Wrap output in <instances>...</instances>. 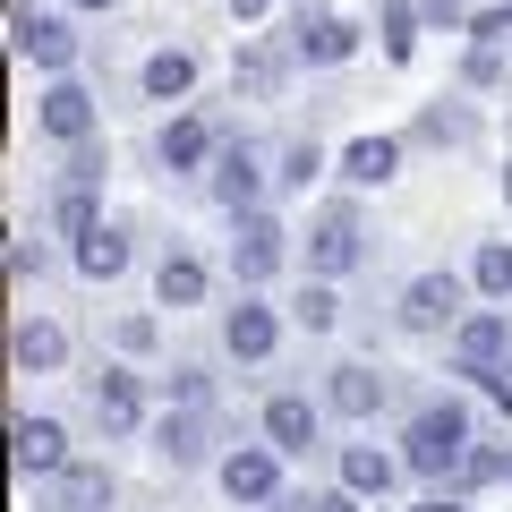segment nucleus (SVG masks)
<instances>
[{
	"mask_svg": "<svg viewBox=\"0 0 512 512\" xmlns=\"http://www.w3.org/2000/svg\"><path fill=\"white\" fill-rule=\"evenodd\" d=\"M52 504L60 512H94V504H111V478L103 470H60L52 478Z\"/></svg>",
	"mask_w": 512,
	"mask_h": 512,
	"instance_id": "29",
	"label": "nucleus"
},
{
	"mask_svg": "<svg viewBox=\"0 0 512 512\" xmlns=\"http://www.w3.org/2000/svg\"><path fill=\"white\" fill-rule=\"evenodd\" d=\"M103 171H111L103 137H77V146H69V171H60V180H86V188H103Z\"/></svg>",
	"mask_w": 512,
	"mask_h": 512,
	"instance_id": "31",
	"label": "nucleus"
},
{
	"mask_svg": "<svg viewBox=\"0 0 512 512\" xmlns=\"http://www.w3.org/2000/svg\"><path fill=\"white\" fill-rule=\"evenodd\" d=\"M350 52H359V26L299 0V18H291V60H299V69H342Z\"/></svg>",
	"mask_w": 512,
	"mask_h": 512,
	"instance_id": "9",
	"label": "nucleus"
},
{
	"mask_svg": "<svg viewBox=\"0 0 512 512\" xmlns=\"http://www.w3.org/2000/svg\"><path fill=\"white\" fill-rule=\"evenodd\" d=\"M299 325H308V333H333V325H342V299H333V282L325 274H308V291H299Z\"/></svg>",
	"mask_w": 512,
	"mask_h": 512,
	"instance_id": "30",
	"label": "nucleus"
},
{
	"mask_svg": "<svg viewBox=\"0 0 512 512\" xmlns=\"http://www.w3.org/2000/svg\"><path fill=\"white\" fill-rule=\"evenodd\" d=\"M120 350H154V316H128V325H120Z\"/></svg>",
	"mask_w": 512,
	"mask_h": 512,
	"instance_id": "38",
	"label": "nucleus"
},
{
	"mask_svg": "<svg viewBox=\"0 0 512 512\" xmlns=\"http://www.w3.org/2000/svg\"><path fill=\"white\" fill-rule=\"evenodd\" d=\"M359 256H367V222H359V205H350V197L316 205V214H308V274L342 282Z\"/></svg>",
	"mask_w": 512,
	"mask_h": 512,
	"instance_id": "4",
	"label": "nucleus"
},
{
	"mask_svg": "<svg viewBox=\"0 0 512 512\" xmlns=\"http://www.w3.org/2000/svg\"><path fill=\"white\" fill-rule=\"evenodd\" d=\"M154 299H163L171 316H180V308H205V265H197L188 248H171L163 265H154Z\"/></svg>",
	"mask_w": 512,
	"mask_h": 512,
	"instance_id": "20",
	"label": "nucleus"
},
{
	"mask_svg": "<svg viewBox=\"0 0 512 512\" xmlns=\"http://www.w3.org/2000/svg\"><path fill=\"white\" fill-rule=\"evenodd\" d=\"M427 9V26H470V9H461V0H419Z\"/></svg>",
	"mask_w": 512,
	"mask_h": 512,
	"instance_id": "37",
	"label": "nucleus"
},
{
	"mask_svg": "<svg viewBox=\"0 0 512 512\" xmlns=\"http://www.w3.org/2000/svg\"><path fill=\"white\" fill-rule=\"evenodd\" d=\"M470 291H478V282H461V274H444V265H427V274L402 282L393 316H402V333H453L461 316H470Z\"/></svg>",
	"mask_w": 512,
	"mask_h": 512,
	"instance_id": "2",
	"label": "nucleus"
},
{
	"mask_svg": "<svg viewBox=\"0 0 512 512\" xmlns=\"http://www.w3.org/2000/svg\"><path fill=\"white\" fill-rule=\"evenodd\" d=\"M9 52L60 77L77 60V35H69V18H52V9H35V0H9Z\"/></svg>",
	"mask_w": 512,
	"mask_h": 512,
	"instance_id": "7",
	"label": "nucleus"
},
{
	"mask_svg": "<svg viewBox=\"0 0 512 512\" xmlns=\"http://www.w3.org/2000/svg\"><path fill=\"white\" fill-rule=\"evenodd\" d=\"M282 444L265 436V444H231V453L214 461V478H222V495H231V504H274L282 495Z\"/></svg>",
	"mask_w": 512,
	"mask_h": 512,
	"instance_id": "6",
	"label": "nucleus"
},
{
	"mask_svg": "<svg viewBox=\"0 0 512 512\" xmlns=\"http://www.w3.org/2000/svg\"><path fill=\"white\" fill-rule=\"evenodd\" d=\"M504 478H512V453H504Z\"/></svg>",
	"mask_w": 512,
	"mask_h": 512,
	"instance_id": "43",
	"label": "nucleus"
},
{
	"mask_svg": "<svg viewBox=\"0 0 512 512\" xmlns=\"http://www.w3.org/2000/svg\"><path fill=\"white\" fill-rule=\"evenodd\" d=\"M402 470H410L402 453H376V444H342V487H359V495H393V487H402Z\"/></svg>",
	"mask_w": 512,
	"mask_h": 512,
	"instance_id": "19",
	"label": "nucleus"
},
{
	"mask_svg": "<svg viewBox=\"0 0 512 512\" xmlns=\"http://www.w3.org/2000/svg\"><path fill=\"white\" fill-rule=\"evenodd\" d=\"M265 9H274V0H231V18L248 26V18H265Z\"/></svg>",
	"mask_w": 512,
	"mask_h": 512,
	"instance_id": "40",
	"label": "nucleus"
},
{
	"mask_svg": "<svg viewBox=\"0 0 512 512\" xmlns=\"http://www.w3.org/2000/svg\"><path fill=\"white\" fill-rule=\"evenodd\" d=\"M274 342H282V316L265 308L256 291H239V308L222 316V350H231L239 367H265V359H274Z\"/></svg>",
	"mask_w": 512,
	"mask_h": 512,
	"instance_id": "11",
	"label": "nucleus"
},
{
	"mask_svg": "<svg viewBox=\"0 0 512 512\" xmlns=\"http://www.w3.org/2000/svg\"><path fill=\"white\" fill-rule=\"evenodd\" d=\"M282 77H291V60H282V52H265V43H248V52L231 60V86H239V94H256V103H274V94H282Z\"/></svg>",
	"mask_w": 512,
	"mask_h": 512,
	"instance_id": "21",
	"label": "nucleus"
},
{
	"mask_svg": "<svg viewBox=\"0 0 512 512\" xmlns=\"http://www.w3.org/2000/svg\"><path fill=\"white\" fill-rule=\"evenodd\" d=\"M316 180H325V154H316V137L282 146V171H274V188H282V197H308Z\"/></svg>",
	"mask_w": 512,
	"mask_h": 512,
	"instance_id": "27",
	"label": "nucleus"
},
{
	"mask_svg": "<svg viewBox=\"0 0 512 512\" xmlns=\"http://www.w3.org/2000/svg\"><path fill=\"white\" fill-rule=\"evenodd\" d=\"M77 274H86V282H120L128 274V231H111V222L86 231V239H77Z\"/></svg>",
	"mask_w": 512,
	"mask_h": 512,
	"instance_id": "23",
	"label": "nucleus"
},
{
	"mask_svg": "<svg viewBox=\"0 0 512 512\" xmlns=\"http://www.w3.org/2000/svg\"><path fill=\"white\" fill-rule=\"evenodd\" d=\"M265 436L299 461V453H316V436H325V410H316L308 393H274V402H265Z\"/></svg>",
	"mask_w": 512,
	"mask_h": 512,
	"instance_id": "15",
	"label": "nucleus"
},
{
	"mask_svg": "<svg viewBox=\"0 0 512 512\" xmlns=\"http://www.w3.org/2000/svg\"><path fill=\"white\" fill-rule=\"evenodd\" d=\"M410 137H419V146H470V137H478V120H470L461 103H427L419 120H410Z\"/></svg>",
	"mask_w": 512,
	"mask_h": 512,
	"instance_id": "24",
	"label": "nucleus"
},
{
	"mask_svg": "<svg viewBox=\"0 0 512 512\" xmlns=\"http://www.w3.org/2000/svg\"><path fill=\"white\" fill-rule=\"evenodd\" d=\"M154 154H163V171H205L222 154V137L197 120V111H180V120H163V137H154Z\"/></svg>",
	"mask_w": 512,
	"mask_h": 512,
	"instance_id": "17",
	"label": "nucleus"
},
{
	"mask_svg": "<svg viewBox=\"0 0 512 512\" xmlns=\"http://www.w3.org/2000/svg\"><path fill=\"white\" fill-rule=\"evenodd\" d=\"M461 77H470V86H495V77H504V52H495V43H470V60H461Z\"/></svg>",
	"mask_w": 512,
	"mask_h": 512,
	"instance_id": "35",
	"label": "nucleus"
},
{
	"mask_svg": "<svg viewBox=\"0 0 512 512\" xmlns=\"http://www.w3.org/2000/svg\"><path fill=\"white\" fill-rule=\"evenodd\" d=\"M265 180H274V171H265V154H256L248 137H222V154L205 163V188H214L222 214H248V205H265Z\"/></svg>",
	"mask_w": 512,
	"mask_h": 512,
	"instance_id": "5",
	"label": "nucleus"
},
{
	"mask_svg": "<svg viewBox=\"0 0 512 512\" xmlns=\"http://www.w3.org/2000/svg\"><path fill=\"white\" fill-rule=\"evenodd\" d=\"M282 256H291V231H282L274 205H248V214H231V274H239V291L274 282V274H282Z\"/></svg>",
	"mask_w": 512,
	"mask_h": 512,
	"instance_id": "3",
	"label": "nucleus"
},
{
	"mask_svg": "<svg viewBox=\"0 0 512 512\" xmlns=\"http://www.w3.org/2000/svg\"><path fill=\"white\" fill-rule=\"evenodd\" d=\"M9 367H18V376H52V367H69V333H60L52 316H18V325H9Z\"/></svg>",
	"mask_w": 512,
	"mask_h": 512,
	"instance_id": "13",
	"label": "nucleus"
},
{
	"mask_svg": "<svg viewBox=\"0 0 512 512\" xmlns=\"http://www.w3.org/2000/svg\"><path fill=\"white\" fill-rule=\"evenodd\" d=\"M419 26H427V9H419V0H384V26H376V35H384V60H393V69H402V60L419 52Z\"/></svg>",
	"mask_w": 512,
	"mask_h": 512,
	"instance_id": "25",
	"label": "nucleus"
},
{
	"mask_svg": "<svg viewBox=\"0 0 512 512\" xmlns=\"http://www.w3.org/2000/svg\"><path fill=\"white\" fill-rule=\"evenodd\" d=\"M410 512H470L461 495H427V504H410Z\"/></svg>",
	"mask_w": 512,
	"mask_h": 512,
	"instance_id": "39",
	"label": "nucleus"
},
{
	"mask_svg": "<svg viewBox=\"0 0 512 512\" xmlns=\"http://www.w3.org/2000/svg\"><path fill=\"white\" fill-rule=\"evenodd\" d=\"M316 512H367V495L359 487H325V495H316Z\"/></svg>",
	"mask_w": 512,
	"mask_h": 512,
	"instance_id": "36",
	"label": "nucleus"
},
{
	"mask_svg": "<svg viewBox=\"0 0 512 512\" xmlns=\"http://www.w3.org/2000/svg\"><path fill=\"white\" fill-rule=\"evenodd\" d=\"M402 146H410V137H350V146H342V180L350 188H384L393 171H402Z\"/></svg>",
	"mask_w": 512,
	"mask_h": 512,
	"instance_id": "18",
	"label": "nucleus"
},
{
	"mask_svg": "<svg viewBox=\"0 0 512 512\" xmlns=\"http://www.w3.org/2000/svg\"><path fill=\"white\" fill-rule=\"evenodd\" d=\"M146 436H154V453H163L171 470H197V461L214 453V427H205V410H180V402H171L163 419L146 427Z\"/></svg>",
	"mask_w": 512,
	"mask_h": 512,
	"instance_id": "14",
	"label": "nucleus"
},
{
	"mask_svg": "<svg viewBox=\"0 0 512 512\" xmlns=\"http://www.w3.org/2000/svg\"><path fill=\"white\" fill-rule=\"evenodd\" d=\"M487 478H504V453H487V444H470V461H461V478H453V487L470 495V487H487Z\"/></svg>",
	"mask_w": 512,
	"mask_h": 512,
	"instance_id": "33",
	"label": "nucleus"
},
{
	"mask_svg": "<svg viewBox=\"0 0 512 512\" xmlns=\"http://www.w3.org/2000/svg\"><path fill=\"white\" fill-rule=\"evenodd\" d=\"M504 205H512V163H504Z\"/></svg>",
	"mask_w": 512,
	"mask_h": 512,
	"instance_id": "42",
	"label": "nucleus"
},
{
	"mask_svg": "<svg viewBox=\"0 0 512 512\" xmlns=\"http://www.w3.org/2000/svg\"><path fill=\"white\" fill-rule=\"evenodd\" d=\"M137 86H146V103H180V94L197 86V52H154L146 69H137Z\"/></svg>",
	"mask_w": 512,
	"mask_h": 512,
	"instance_id": "22",
	"label": "nucleus"
},
{
	"mask_svg": "<svg viewBox=\"0 0 512 512\" xmlns=\"http://www.w3.org/2000/svg\"><path fill=\"white\" fill-rule=\"evenodd\" d=\"M35 274H43V248L26 231H9V282H35Z\"/></svg>",
	"mask_w": 512,
	"mask_h": 512,
	"instance_id": "34",
	"label": "nucleus"
},
{
	"mask_svg": "<svg viewBox=\"0 0 512 512\" xmlns=\"http://www.w3.org/2000/svg\"><path fill=\"white\" fill-rule=\"evenodd\" d=\"M77 9H103V18H111V0H77Z\"/></svg>",
	"mask_w": 512,
	"mask_h": 512,
	"instance_id": "41",
	"label": "nucleus"
},
{
	"mask_svg": "<svg viewBox=\"0 0 512 512\" xmlns=\"http://www.w3.org/2000/svg\"><path fill=\"white\" fill-rule=\"evenodd\" d=\"M94 120H103V111H94V94L77 86L69 69H60L52 86L35 94V128H43V137H52V146H77V137H94Z\"/></svg>",
	"mask_w": 512,
	"mask_h": 512,
	"instance_id": "10",
	"label": "nucleus"
},
{
	"mask_svg": "<svg viewBox=\"0 0 512 512\" xmlns=\"http://www.w3.org/2000/svg\"><path fill=\"white\" fill-rule=\"evenodd\" d=\"M470 282H478V299H512V239H478Z\"/></svg>",
	"mask_w": 512,
	"mask_h": 512,
	"instance_id": "26",
	"label": "nucleus"
},
{
	"mask_svg": "<svg viewBox=\"0 0 512 512\" xmlns=\"http://www.w3.org/2000/svg\"><path fill=\"white\" fill-rule=\"evenodd\" d=\"M52 222H60L69 239L103 231V205H94V188H86V180H60V205H52Z\"/></svg>",
	"mask_w": 512,
	"mask_h": 512,
	"instance_id": "28",
	"label": "nucleus"
},
{
	"mask_svg": "<svg viewBox=\"0 0 512 512\" xmlns=\"http://www.w3.org/2000/svg\"><path fill=\"white\" fill-rule=\"evenodd\" d=\"M94 419H103L111 436H137V427H146V384L128 376V367H103V376H94Z\"/></svg>",
	"mask_w": 512,
	"mask_h": 512,
	"instance_id": "16",
	"label": "nucleus"
},
{
	"mask_svg": "<svg viewBox=\"0 0 512 512\" xmlns=\"http://www.w3.org/2000/svg\"><path fill=\"white\" fill-rule=\"evenodd\" d=\"M9 470H18L26 487H35V478H60V470H69V427L9 410Z\"/></svg>",
	"mask_w": 512,
	"mask_h": 512,
	"instance_id": "8",
	"label": "nucleus"
},
{
	"mask_svg": "<svg viewBox=\"0 0 512 512\" xmlns=\"http://www.w3.org/2000/svg\"><path fill=\"white\" fill-rule=\"evenodd\" d=\"M402 461H410V478H427V487L461 478V461H470V402H427V410H410Z\"/></svg>",
	"mask_w": 512,
	"mask_h": 512,
	"instance_id": "1",
	"label": "nucleus"
},
{
	"mask_svg": "<svg viewBox=\"0 0 512 512\" xmlns=\"http://www.w3.org/2000/svg\"><path fill=\"white\" fill-rule=\"evenodd\" d=\"M171 402H180V410H214V384H205V367H171Z\"/></svg>",
	"mask_w": 512,
	"mask_h": 512,
	"instance_id": "32",
	"label": "nucleus"
},
{
	"mask_svg": "<svg viewBox=\"0 0 512 512\" xmlns=\"http://www.w3.org/2000/svg\"><path fill=\"white\" fill-rule=\"evenodd\" d=\"M384 393H393V376L367 367V359H342V367L325 376V410H333V419H376Z\"/></svg>",
	"mask_w": 512,
	"mask_h": 512,
	"instance_id": "12",
	"label": "nucleus"
}]
</instances>
